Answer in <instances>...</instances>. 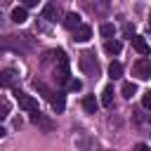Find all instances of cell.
<instances>
[{"label": "cell", "mask_w": 151, "mask_h": 151, "mask_svg": "<svg viewBox=\"0 0 151 151\" xmlns=\"http://www.w3.org/2000/svg\"><path fill=\"white\" fill-rule=\"evenodd\" d=\"M14 97H17L19 106H21L24 111H31V113H33V111H38V101H35L31 94H26V92H19V90H17V92H14Z\"/></svg>", "instance_id": "cell-3"}, {"label": "cell", "mask_w": 151, "mask_h": 151, "mask_svg": "<svg viewBox=\"0 0 151 151\" xmlns=\"http://www.w3.org/2000/svg\"><path fill=\"white\" fill-rule=\"evenodd\" d=\"M64 85H66L68 90H80V87H83V83H80L78 78H68V80H66Z\"/></svg>", "instance_id": "cell-19"}, {"label": "cell", "mask_w": 151, "mask_h": 151, "mask_svg": "<svg viewBox=\"0 0 151 151\" xmlns=\"http://www.w3.org/2000/svg\"><path fill=\"white\" fill-rule=\"evenodd\" d=\"M26 19H28V12H26V7H24V5L12 9V21H14V24H24Z\"/></svg>", "instance_id": "cell-11"}, {"label": "cell", "mask_w": 151, "mask_h": 151, "mask_svg": "<svg viewBox=\"0 0 151 151\" xmlns=\"http://www.w3.org/2000/svg\"><path fill=\"white\" fill-rule=\"evenodd\" d=\"M78 24H80V14H76V12H68V14H66V19H64V26L73 31Z\"/></svg>", "instance_id": "cell-14"}, {"label": "cell", "mask_w": 151, "mask_h": 151, "mask_svg": "<svg viewBox=\"0 0 151 151\" xmlns=\"http://www.w3.org/2000/svg\"><path fill=\"white\" fill-rule=\"evenodd\" d=\"M92 38V28L87 26V24H78L76 28H73V40H78V42H87Z\"/></svg>", "instance_id": "cell-5"}, {"label": "cell", "mask_w": 151, "mask_h": 151, "mask_svg": "<svg viewBox=\"0 0 151 151\" xmlns=\"http://www.w3.org/2000/svg\"><path fill=\"white\" fill-rule=\"evenodd\" d=\"M21 5H24V7H35L38 0H21Z\"/></svg>", "instance_id": "cell-22"}, {"label": "cell", "mask_w": 151, "mask_h": 151, "mask_svg": "<svg viewBox=\"0 0 151 151\" xmlns=\"http://www.w3.org/2000/svg\"><path fill=\"white\" fill-rule=\"evenodd\" d=\"M132 47H134V50H137V52H139L142 57H146V54L151 52V47H149V42H146V40L142 38V35H132Z\"/></svg>", "instance_id": "cell-8"}, {"label": "cell", "mask_w": 151, "mask_h": 151, "mask_svg": "<svg viewBox=\"0 0 151 151\" xmlns=\"http://www.w3.org/2000/svg\"><path fill=\"white\" fill-rule=\"evenodd\" d=\"M134 76H137L139 80L151 78V59H146V57L137 59V61H134Z\"/></svg>", "instance_id": "cell-2"}, {"label": "cell", "mask_w": 151, "mask_h": 151, "mask_svg": "<svg viewBox=\"0 0 151 151\" xmlns=\"http://www.w3.org/2000/svg\"><path fill=\"white\" fill-rule=\"evenodd\" d=\"M120 92H123V97L130 99V97L137 92V85H134V83H123V85H120Z\"/></svg>", "instance_id": "cell-17"}, {"label": "cell", "mask_w": 151, "mask_h": 151, "mask_svg": "<svg viewBox=\"0 0 151 151\" xmlns=\"http://www.w3.org/2000/svg\"><path fill=\"white\" fill-rule=\"evenodd\" d=\"M5 132H7V130H5V127H2V125H0V139H2V137H5Z\"/></svg>", "instance_id": "cell-23"}, {"label": "cell", "mask_w": 151, "mask_h": 151, "mask_svg": "<svg viewBox=\"0 0 151 151\" xmlns=\"http://www.w3.org/2000/svg\"><path fill=\"white\" fill-rule=\"evenodd\" d=\"M120 50H123L120 40H111V38H109V40L104 42V52H106V54H118Z\"/></svg>", "instance_id": "cell-12"}, {"label": "cell", "mask_w": 151, "mask_h": 151, "mask_svg": "<svg viewBox=\"0 0 151 151\" xmlns=\"http://www.w3.org/2000/svg\"><path fill=\"white\" fill-rule=\"evenodd\" d=\"M50 101H52V109H54L57 113H61V111H64V106H66V99H64V94H57V97L52 94V97H50Z\"/></svg>", "instance_id": "cell-15"}, {"label": "cell", "mask_w": 151, "mask_h": 151, "mask_svg": "<svg viewBox=\"0 0 151 151\" xmlns=\"http://www.w3.org/2000/svg\"><path fill=\"white\" fill-rule=\"evenodd\" d=\"M99 33H101V38H113V33H116V28H113V24H101V28H99Z\"/></svg>", "instance_id": "cell-18"}, {"label": "cell", "mask_w": 151, "mask_h": 151, "mask_svg": "<svg viewBox=\"0 0 151 151\" xmlns=\"http://www.w3.org/2000/svg\"><path fill=\"white\" fill-rule=\"evenodd\" d=\"M80 66H83V71H85V73H90V76H97V73H99V66H97V61H94V54H92V52H85V54L80 57Z\"/></svg>", "instance_id": "cell-4"}, {"label": "cell", "mask_w": 151, "mask_h": 151, "mask_svg": "<svg viewBox=\"0 0 151 151\" xmlns=\"http://www.w3.org/2000/svg\"><path fill=\"white\" fill-rule=\"evenodd\" d=\"M31 120H33L35 125H40V127H42L45 132H50V130H52V123H50V120H47V118H45V116H42L40 111H38V113L33 111V116H31Z\"/></svg>", "instance_id": "cell-10"}, {"label": "cell", "mask_w": 151, "mask_h": 151, "mask_svg": "<svg viewBox=\"0 0 151 151\" xmlns=\"http://www.w3.org/2000/svg\"><path fill=\"white\" fill-rule=\"evenodd\" d=\"M57 57H59V59H57V61H59V66H57V80L64 85V83L71 78V73H68V59H66V54H64L61 50L57 52Z\"/></svg>", "instance_id": "cell-1"}, {"label": "cell", "mask_w": 151, "mask_h": 151, "mask_svg": "<svg viewBox=\"0 0 151 151\" xmlns=\"http://www.w3.org/2000/svg\"><path fill=\"white\" fill-rule=\"evenodd\" d=\"M9 116V104L7 101H0V120H5Z\"/></svg>", "instance_id": "cell-20"}, {"label": "cell", "mask_w": 151, "mask_h": 151, "mask_svg": "<svg viewBox=\"0 0 151 151\" xmlns=\"http://www.w3.org/2000/svg\"><path fill=\"white\" fill-rule=\"evenodd\" d=\"M149 120H151V113H149Z\"/></svg>", "instance_id": "cell-24"}, {"label": "cell", "mask_w": 151, "mask_h": 151, "mask_svg": "<svg viewBox=\"0 0 151 151\" xmlns=\"http://www.w3.org/2000/svg\"><path fill=\"white\" fill-rule=\"evenodd\" d=\"M109 76L111 78H120L123 76V64L120 61H111L109 64Z\"/></svg>", "instance_id": "cell-16"}, {"label": "cell", "mask_w": 151, "mask_h": 151, "mask_svg": "<svg viewBox=\"0 0 151 151\" xmlns=\"http://www.w3.org/2000/svg\"><path fill=\"white\" fill-rule=\"evenodd\" d=\"M57 17H59V7H57V2H45V7H42V19H47V21H57Z\"/></svg>", "instance_id": "cell-7"}, {"label": "cell", "mask_w": 151, "mask_h": 151, "mask_svg": "<svg viewBox=\"0 0 151 151\" xmlns=\"http://www.w3.org/2000/svg\"><path fill=\"white\" fill-rule=\"evenodd\" d=\"M101 104H104L106 109L113 106V85H106V87H104V92H101Z\"/></svg>", "instance_id": "cell-13"}, {"label": "cell", "mask_w": 151, "mask_h": 151, "mask_svg": "<svg viewBox=\"0 0 151 151\" xmlns=\"http://www.w3.org/2000/svg\"><path fill=\"white\" fill-rule=\"evenodd\" d=\"M17 71L14 68H5V71H0V87H14V83H17Z\"/></svg>", "instance_id": "cell-6"}, {"label": "cell", "mask_w": 151, "mask_h": 151, "mask_svg": "<svg viewBox=\"0 0 151 151\" xmlns=\"http://www.w3.org/2000/svg\"><path fill=\"white\" fill-rule=\"evenodd\" d=\"M142 104H144V109H151V90H149V92H144V97H142Z\"/></svg>", "instance_id": "cell-21"}, {"label": "cell", "mask_w": 151, "mask_h": 151, "mask_svg": "<svg viewBox=\"0 0 151 151\" xmlns=\"http://www.w3.org/2000/svg\"><path fill=\"white\" fill-rule=\"evenodd\" d=\"M83 109H85V113H97V109H99V101L94 99V94H87V97L83 99Z\"/></svg>", "instance_id": "cell-9"}]
</instances>
